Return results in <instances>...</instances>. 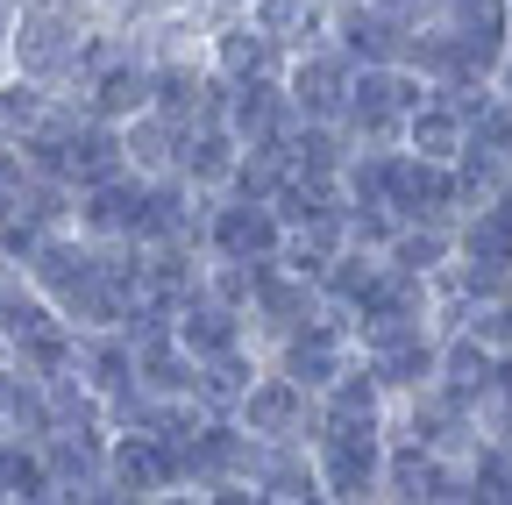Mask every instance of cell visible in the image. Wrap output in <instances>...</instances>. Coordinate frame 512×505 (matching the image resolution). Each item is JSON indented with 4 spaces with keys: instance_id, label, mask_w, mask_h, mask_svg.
I'll return each mask as SVG.
<instances>
[{
    "instance_id": "1",
    "label": "cell",
    "mask_w": 512,
    "mask_h": 505,
    "mask_svg": "<svg viewBox=\"0 0 512 505\" xmlns=\"http://www.w3.org/2000/svg\"><path fill=\"white\" fill-rule=\"evenodd\" d=\"M29 271H36V292L64 313V321H86V328L128 321L121 299H114V285H107V257H93V249H79V242H43L36 257H29Z\"/></svg>"
},
{
    "instance_id": "2",
    "label": "cell",
    "mask_w": 512,
    "mask_h": 505,
    "mask_svg": "<svg viewBox=\"0 0 512 505\" xmlns=\"http://www.w3.org/2000/svg\"><path fill=\"white\" fill-rule=\"evenodd\" d=\"M320 484L328 498H370L384 491V441L377 420H320Z\"/></svg>"
},
{
    "instance_id": "3",
    "label": "cell",
    "mask_w": 512,
    "mask_h": 505,
    "mask_svg": "<svg viewBox=\"0 0 512 505\" xmlns=\"http://www.w3.org/2000/svg\"><path fill=\"white\" fill-rule=\"evenodd\" d=\"M8 50H15L22 79H64V72H79V50H86V43H79V29L64 22L57 8H22Z\"/></svg>"
},
{
    "instance_id": "4",
    "label": "cell",
    "mask_w": 512,
    "mask_h": 505,
    "mask_svg": "<svg viewBox=\"0 0 512 505\" xmlns=\"http://www.w3.org/2000/svg\"><path fill=\"white\" fill-rule=\"evenodd\" d=\"M285 214L271 200H235V207H214L207 221V242L221 249V264H256V257H278L285 249Z\"/></svg>"
},
{
    "instance_id": "5",
    "label": "cell",
    "mask_w": 512,
    "mask_h": 505,
    "mask_svg": "<svg viewBox=\"0 0 512 505\" xmlns=\"http://www.w3.org/2000/svg\"><path fill=\"white\" fill-rule=\"evenodd\" d=\"M285 370L299 377L306 392H328L335 377L349 370V321H342V313H320V321L285 328Z\"/></svg>"
},
{
    "instance_id": "6",
    "label": "cell",
    "mask_w": 512,
    "mask_h": 505,
    "mask_svg": "<svg viewBox=\"0 0 512 505\" xmlns=\"http://www.w3.org/2000/svg\"><path fill=\"white\" fill-rule=\"evenodd\" d=\"M356 100V57L349 50H313L292 65V114L306 121H342Z\"/></svg>"
},
{
    "instance_id": "7",
    "label": "cell",
    "mask_w": 512,
    "mask_h": 505,
    "mask_svg": "<svg viewBox=\"0 0 512 505\" xmlns=\"http://www.w3.org/2000/svg\"><path fill=\"white\" fill-rule=\"evenodd\" d=\"M242 427L256 441H285L306 427V385L285 370V377H256V385L242 392Z\"/></svg>"
},
{
    "instance_id": "8",
    "label": "cell",
    "mask_w": 512,
    "mask_h": 505,
    "mask_svg": "<svg viewBox=\"0 0 512 505\" xmlns=\"http://www.w3.org/2000/svg\"><path fill=\"white\" fill-rule=\"evenodd\" d=\"M157 93V72H143L136 57H107L93 72V93H86V114L93 121H136Z\"/></svg>"
},
{
    "instance_id": "9",
    "label": "cell",
    "mask_w": 512,
    "mask_h": 505,
    "mask_svg": "<svg viewBox=\"0 0 512 505\" xmlns=\"http://www.w3.org/2000/svg\"><path fill=\"white\" fill-rule=\"evenodd\" d=\"M178 342L192 349V356H228V349H242V313H235V299H207V292H192L185 306H178Z\"/></svg>"
},
{
    "instance_id": "10",
    "label": "cell",
    "mask_w": 512,
    "mask_h": 505,
    "mask_svg": "<svg viewBox=\"0 0 512 505\" xmlns=\"http://www.w3.org/2000/svg\"><path fill=\"white\" fill-rule=\"evenodd\" d=\"M285 107H292V93H278L271 79H235L228 86V129L242 143H285Z\"/></svg>"
},
{
    "instance_id": "11",
    "label": "cell",
    "mask_w": 512,
    "mask_h": 505,
    "mask_svg": "<svg viewBox=\"0 0 512 505\" xmlns=\"http://www.w3.org/2000/svg\"><path fill=\"white\" fill-rule=\"evenodd\" d=\"M463 143H470V114L434 86V100H420V107H413V121H406V150L456 164V157H463Z\"/></svg>"
},
{
    "instance_id": "12",
    "label": "cell",
    "mask_w": 512,
    "mask_h": 505,
    "mask_svg": "<svg viewBox=\"0 0 512 505\" xmlns=\"http://www.w3.org/2000/svg\"><path fill=\"white\" fill-rule=\"evenodd\" d=\"M406 22H392L377 8V0H363V8H342V50L363 57V65H406Z\"/></svg>"
},
{
    "instance_id": "13",
    "label": "cell",
    "mask_w": 512,
    "mask_h": 505,
    "mask_svg": "<svg viewBox=\"0 0 512 505\" xmlns=\"http://www.w3.org/2000/svg\"><path fill=\"white\" fill-rule=\"evenodd\" d=\"M278 36L264 29V22H228L221 36H214V65L228 72V86L235 79H278Z\"/></svg>"
},
{
    "instance_id": "14",
    "label": "cell",
    "mask_w": 512,
    "mask_h": 505,
    "mask_svg": "<svg viewBox=\"0 0 512 505\" xmlns=\"http://www.w3.org/2000/svg\"><path fill=\"white\" fill-rule=\"evenodd\" d=\"M399 271L413 278H441L448 264H456V221H399L392 249H384Z\"/></svg>"
},
{
    "instance_id": "15",
    "label": "cell",
    "mask_w": 512,
    "mask_h": 505,
    "mask_svg": "<svg viewBox=\"0 0 512 505\" xmlns=\"http://www.w3.org/2000/svg\"><path fill=\"white\" fill-rule=\"evenodd\" d=\"M235 150H242V136L228 129V121H200V129H185V143H178V171L192 185H228L235 178Z\"/></svg>"
},
{
    "instance_id": "16",
    "label": "cell",
    "mask_w": 512,
    "mask_h": 505,
    "mask_svg": "<svg viewBox=\"0 0 512 505\" xmlns=\"http://www.w3.org/2000/svg\"><path fill=\"white\" fill-rule=\"evenodd\" d=\"M456 257L512 278V214H498L491 200H484V207H470V214L456 221Z\"/></svg>"
},
{
    "instance_id": "17",
    "label": "cell",
    "mask_w": 512,
    "mask_h": 505,
    "mask_svg": "<svg viewBox=\"0 0 512 505\" xmlns=\"http://www.w3.org/2000/svg\"><path fill=\"white\" fill-rule=\"evenodd\" d=\"M271 207L285 214V228H299V221H320V214H342V178H335V171H306V164H292Z\"/></svg>"
},
{
    "instance_id": "18",
    "label": "cell",
    "mask_w": 512,
    "mask_h": 505,
    "mask_svg": "<svg viewBox=\"0 0 512 505\" xmlns=\"http://www.w3.org/2000/svg\"><path fill=\"white\" fill-rule=\"evenodd\" d=\"M79 377H86L100 399L136 392V342H121V335H93V342H79Z\"/></svg>"
},
{
    "instance_id": "19",
    "label": "cell",
    "mask_w": 512,
    "mask_h": 505,
    "mask_svg": "<svg viewBox=\"0 0 512 505\" xmlns=\"http://www.w3.org/2000/svg\"><path fill=\"white\" fill-rule=\"evenodd\" d=\"M0 498H57L50 456L22 449V441H0Z\"/></svg>"
},
{
    "instance_id": "20",
    "label": "cell",
    "mask_w": 512,
    "mask_h": 505,
    "mask_svg": "<svg viewBox=\"0 0 512 505\" xmlns=\"http://www.w3.org/2000/svg\"><path fill=\"white\" fill-rule=\"evenodd\" d=\"M185 235V193L164 178V185H143V207H136V235L128 242H178Z\"/></svg>"
},
{
    "instance_id": "21",
    "label": "cell",
    "mask_w": 512,
    "mask_h": 505,
    "mask_svg": "<svg viewBox=\"0 0 512 505\" xmlns=\"http://www.w3.org/2000/svg\"><path fill=\"white\" fill-rule=\"evenodd\" d=\"M43 79H15V86H0V136L8 143H29L43 121H50V100L36 93Z\"/></svg>"
},
{
    "instance_id": "22",
    "label": "cell",
    "mask_w": 512,
    "mask_h": 505,
    "mask_svg": "<svg viewBox=\"0 0 512 505\" xmlns=\"http://www.w3.org/2000/svg\"><path fill=\"white\" fill-rule=\"evenodd\" d=\"M256 22H264L278 43H306L328 22V0H256Z\"/></svg>"
},
{
    "instance_id": "23",
    "label": "cell",
    "mask_w": 512,
    "mask_h": 505,
    "mask_svg": "<svg viewBox=\"0 0 512 505\" xmlns=\"http://www.w3.org/2000/svg\"><path fill=\"white\" fill-rule=\"evenodd\" d=\"M377 370L363 363V370H342L335 385H328V420H377Z\"/></svg>"
},
{
    "instance_id": "24",
    "label": "cell",
    "mask_w": 512,
    "mask_h": 505,
    "mask_svg": "<svg viewBox=\"0 0 512 505\" xmlns=\"http://www.w3.org/2000/svg\"><path fill=\"white\" fill-rule=\"evenodd\" d=\"M320 477L299 463V456H271L264 470H256V498H328V491H313Z\"/></svg>"
},
{
    "instance_id": "25",
    "label": "cell",
    "mask_w": 512,
    "mask_h": 505,
    "mask_svg": "<svg viewBox=\"0 0 512 505\" xmlns=\"http://www.w3.org/2000/svg\"><path fill=\"white\" fill-rule=\"evenodd\" d=\"M392 22H406V29H427V22H441L448 15V0H377Z\"/></svg>"
},
{
    "instance_id": "26",
    "label": "cell",
    "mask_w": 512,
    "mask_h": 505,
    "mask_svg": "<svg viewBox=\"0 0 512 505\" xmlns=\"http://www.w3.org/2000/svg\"><path fill=\"white\" fill-rule=\"evenodd\" d=\"M491 86H498V93L512 100V50H505V65H498V79H491Z\"/></svg>"
},
{
    "instance_id": "27",
    "label": "cell",
    "mask_w": 512,
    "mask_h": 505,
    "mask_svg": "<svg viewBox=\"0 0 512 505\" xmlns=\"http://www.w3.org/2000/svg\"><path fill=\"white\" fill-rule=\"evenodd\" d=\"M456 8H491V0H448V15H456Z\"/></svg>"
},
{
    "instance_id": "28",
    "label": "cell",
    "mask_w": 512,
    "mask_h": 505,
    "mask_svg": "<svg viewBox=\"0 0 512 505\" xmlns=\"http://www.w3.org/2000/svg\"><path fill=\"white\" fill-rule=\"evenodd\" d=\"M228 8H235V0H228Z\"/></svg>"
}]
</instances>
